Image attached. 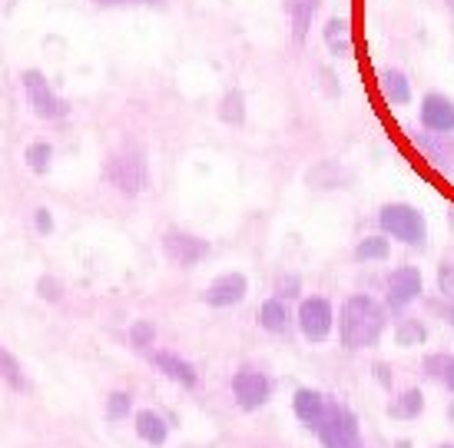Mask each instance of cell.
Instances as JSON below:
<instances>
[{
	"label": "cell",
	"instance_id": "obj_1",
	"mask_svg": "<svg viewBox=\"0 0 454 448\" xmlns=\"http://www.w3.org/2000/svg\"><path fill=\"white\" fill-rule=\"evenodd\" d=\"M385 326H388V316H385V306L375 303L372 295L358 293V295H348L339 309V339L345 349H372L375 342L381 339L385 333Z\"/></svg>",
	"mask_w": 454,
	"mask_h": 448
},
{
	"label": "cell",
	"instance_id": "obj_2",
	"mask_svg": "<svg viewBox=\"0 0 454 448\" xmlns=\"http://www.w3.org/2000/svg\"><path fill=\"white\" fill-rule=\"evenodd\" d=\"M379 226L385 236L404 246H415V249H421L428 240V223L421 216V209H415L411 203H385L379 213Z\"/></svg>",
	"mask_w": 454,
	"mask_h": 448
},
{
	"label": "cell",
	"instance_id": "obj_3",
	"mask_svg": "<svg viewBox=\"0 0 454 448\" xmlns=\"http://www.w3.org/2000/svg\"><path fill=\"white\" fill-rule=\"evenodd\" d=\"M318 438H322L325 448H365L352 409H345L341 402H332V398H328L325 419L318 425Z\"/></svg>",
	"mask_w": 454,
	"mask_h": 448
},
{
	"label": "cell",
	"instance_id": "obj_4",
	"mask_svg": "<svg viewBox=\"0 0 454 448\" xmlns=\"http://www.w3.org/2000/svg\"><path fill=\"white\" fill-rule=\"evenodd\" d=\"M106 177L114 183L120 193H127V196H137V193L146 190V183H150V173H146V163H143V156L139 153H116L110 156V163H106Z\"/></svg>",
	"mask_w": 454,
	"mask_h": 448
},
{
	"label": "cell",
	"instance_id": "obj_5",
	"mask_svg": "<svg viewBox=\"0 0 454 448\" xmlns=\"http://www.w3.org/2000/svg\"><path fill=\"white\" fill-rule=\"evenodd\" d=\"M335 326V309L325 295H309L299 306V329L305 333L309 342H325L328 333Z\"/></svg>",
	"mask_w": 454,
	"mask_h": 448
},
{
	"label": "cell",
	"instance_id": "obj_6",
	"mask_svg": "<svg viewBox=\"0 0 454 448\" xmlns=\"http://www.w3.org/2000/svg\"><path fill=\"white\" fill-rule=\"evenodd\" d=\"M24 90H27V103H30V110L37 116H43V120H60V116H67V103L53 93L51 83L43 80L40 70H27Z\"/></svg>",
	"mask_w": 454,
	"mask_h": 448
},
{
	"label": "cell",
	"instance_id": "obj_7",
	"mask_svg": "<svg viewBox=\"0 0 454 448\" xmlns=\"http://www.w3.org/2000/svg\"><path fill=\"white\" fill-rule=\"evenodd\" d=\"M269 392H272V382H269V375H262V372L242 369L232 375V396L239 402V409L253 412V409H259V405H265V402H269Z\"/></svg>",
	"mask_w": 454,
	"mask_h": 448
},
{
	"label": "cell",
	"instance_id": "obj_8",
	"mask_svg": "<svg viewBox=\"0 0 454 448\" xmlns=\"http://www.w3.org/2000/svg\"><path fill=\"white\" fill-rule=\"evenodd\" d=\"M163 253L176 266H196L200 259L209 256V243L200 240V236H192V232H166Z\"/></svg>",
	"mask_w": 454,
	"mask_h": 448
},
{
	"label": "cell",
	"instance_id": "obj_9",
	"mask_svg": "<svg viewBox=\"0 0 454 448\" xmlns=\"http://www.w3.org/2000/svg\"><path fill=\"white\" fill-rule=\"evenodd\" d=\"M388 306L391 309H404L411 306L418 295H421V289H425V282H421V272H418L415 266H398L391 269L388 276Z\"/></svg>",
	"mask_w": 454,
	"mask_h": 448
},
{
	"label": "cell",
	"instance_id": "obj_10",
	"mask_svg": "<svg viewBox=\"0 0 454 448\" xmlns=\"http://www.w3.org/2000/svg\"><path fill=\"white\" fill-rule=\"evenodd\" d=\"M421 127L428 133H454V100L444 93H428L421 100Z\"/></svg>",
	"mask_w": 454,
	"mask_h": 448
},
{
	"label": "cell",
	"instance_id": "obj_11",
	"mask_svg": "<svg viewBox=\"0 0 454 448\" xmlns=\"http://www.w3.org/2000/svg\"><path fill=\"white\" fill-rule=\"evenodd\" d=\"M415 146L444 173H454V133H418Z\"/></svg>",
	"mask_w": 454,
	"mask_h": 448
},
{
	"label": "cell",
	"instance_id": "obj_12",
	"mask_svg": "<svg viewBox=\"0 0 454 448\" xmlns=\"http://www.w3.org/2000/svg\"><path fill=\"white\" fill-rule=\"evenodd\" d=\"M246 289H249V282H246L242 272H226V276H219V279H213L206 286L202 299H206L209 306H219V309L236 306L242 295H246Z\"/></svg>",
	"mask_w": 454,
	"mask_h": 448
},
{
	"label": "cell",
	"instance_id": "obj_13",
	"mask_svg": "<svg viewBox=\"0 0 454 448\" xmlns=\"http://www.w3.org/2000/svg\"><path fill=\"white\" fill-rule=\"evenodd\" d=\"M325 409H328V398L322 392H316V389H299L292 396V412L299 415V422L316 428V432L318 425H322V419H325Z\"/></svg>",
	"mask_w": 454,
	"mask_h": 448
},
{
	"label": "cell",
	"instance_id": "obj_14",
	"mask_svg": "<svg viewBox=\"0 0 454 448\" xmlns=\"http://www.w3.org/2000/svg\"><path fill=\"white\" fill-rule=\"evenodd\" d=\"M153 365L163 372L166 379H173V382L186 385V389H192V385L200 382L196 369H192L186 358H179L176 352H156V356H153Z\"/></svg>",
	"mask_w": 454,
	"mask_h": 448
},
{
	"label": "cell",
	"instance_id": "obj_15",
	"mask_svg": "<svg viewBox=\"0 0 454 448\" xmlns=\"http://www.w3.org/2000/svg\"><path fill=\"white\" fill-rule=\"evenodd\" d=\"M318 4L322 0H286V11H289L292 20V40L295 43H305L309 30H312V20H316L318 13Z\"/></svg>",
	"mask_w": 454,
	"mask_h": 448
},
{
	"label": "cell",
	"instance_id": "obj_16",
	"mask_svg": "<svg viewBox=\"0 0 454 448\" xmlns=\"http://www.w3.org/2000/svg\"><path fill=\"white\" fill-rule=\"evenodd\" d=\"M381 97L391 103V106H404V103L411 100V83H408V77H404L402 70H395V67H388V70H381Z\"/></svg>",
	"mask_w": 454,
	"mask_h": 448
},
{
	"label": "cell",
	"instance_id": "obj_17",
	"mask_svg": "<svg viewBox=\"0 0 454 448\" xmlns=\"http://www.w3.org/2000/svg\"><path fill=\"white\" fill-rule=\"evenodd\" d=\"M425 412V396H421V389H404L402 396L391 398L388 405V415L391 419H398V422H411Z\"/></svg>",
	"mask_w": 454,
	"mask_h": 448
},
{
	"label": "cell",
	"instance_id": "obj_18",
	"mask_svg": "<svg viewBox=\"0 0 454 448\" xmlns=\"http://www.w3.org/2000/svg\"><path fill=\"white\" fill-rule=\"evenodd\" d=\"M137 436L143 438V442H150V445H163L166 436H169V425H166V419H160L156 412L139 409L137 412Z\"/></svg>",
	"mask_w": 454,
	"mask_h": 448
},
{
	"label": "cell",
	"instance_id": "obj_19",
	"mask_svg": "<svg viewBox=\"0 0 454 448\" xmlns=\"http://www.w3.org/2000/svg\"><path fill=\"white\" fill-rule=\"evenodd\" d=\"M289 309L282 299H265L262 309H259V326H262L265 333H286L289 329Z\"/></svg>",
	"mask_w": 454,
	"mask_h": 448
},
{
	"label": "cell",
	"instance_id": "obj_20",
	"mask_svg": "<svg viewBox=\"0 0 454 448\" xmlns=\"http://www.w3.org/2000/svg\"><path fill=\"white\" fill-rule=\"evenodd\" d=\"M325 47L335 53V57H348V53H352V30H348L345 20L332 17L325 24Z\"/></svg>",
	"mask_w": 454,
	"mask_h": 448
},
{
	"label": "cell",
	"instance_id": "obj_21",
	"mask_svg": "<svg viewBox=\"0 0 454 448\" xmlns=\"http://www.w3.org/2000/svg\"><path fill=\"white\" fill-rule=\"evenodd\" d=\"M425 372H428L431 379H438L448 392H454V356L451 352H431V356L425 358Z\"/></svg>",
	"mask_w": 454,
	"mask_h": 448
},
{
	"label": "cell",
	"instance_id": "obj_22",
	"mask_svg": "<svg viewBox=\"0 0 454 448\" xmlns=\"http://www.w3.org/2000/svg\"><path fill=\"white\" fill-rule=\"evenodd\" d=\"M391 243L388 236H365L362 243L355 246V259L358 263H379V259H388Z\"/></svg>",
	"mask_w": 454,
	"mask_h": 448
},
{
	"label": "cell",
	"instance_id": "obj_23",
	"mask_svg": "<svg viewBox=\"0 0 454 448\" xmlns=\"http://www.w3.org/2000/svg\"><path fill=\"white\" fill-rule=\"evenodd\" d=\"M0 379L11 385V389H17V392L27 389V375H24V369H20V362H17L4 346H0Z\"/></svg>",
	"mask_w": 454,
	"mask_h": 448
},
{
	"label": "cell",
	"instance_id": "obj_24",
	"mask_svg": "<svg viewBox=\"0 0 454 448\" xmlns=\"http://www.w3.org/2000/svg\"><path fill=\"white\" fill-rule=\"evenodd\" d=\"M395 339H398V346H421L425 339H428V329H425V322L418 319H402L398 322V329H395Z\"/></svg>",
	"mask_w": 454,
	"mask_h": 448
},
{
	"label": "cell",
	"instance_id": "obj_25",
	"mask_svg": "<svg viewBox=\"0 0 454 448\" xmlns=\"http://www.w3.org/2000/svg\"><path fill=\"white\" fill-rule=\"evenodd\" d=\"M24 160L34 173H47V167H51V160H53V146L51 143H34V146H27Z\"/></svg>",
	"mask_w": 454,
	"mask_h": 448
},
{
	"label": "cell",
	"instance_id": "obj_26",
	"mask_svg": "<svg viewBox=\"0 0 454 448\" xmlns=\"http://www.w3.org/2000/svg\"><path fill=\"white\" fill-rule=\"evenodd\" d=\"M242 116H246V110H242V93L239 90H232V93H226V100L219 103V120H226V123H242Z\"/></svg>",
	"mask_w": 454,
	"mask_h": 448
},
{
	"label": "cell",
	"instance_id": "obj_27",
	"mask_svg": "<svg viewBox=\"0 0 454 448\" xmlns=\"http://www.w3.org/2000/svg\"><path fill=\"white\" fill-rule=\"evenodd\" d=\"M153 339H156V326L153 322H146V319H139L133 329H129V342L137 349H146V346H153Z\"/></svg>",
	"mask_w": 454,
	"mask_h": 448
},
{
	"label": "cell",
	"instance_id": "obj_28",
	"mask_svg": "<svg viewBox=\"0 0 454 448\" xmlns=\"http://www.w3.org/2000/svg\"><path fill=\"white\" fill-rule=\"evenodd\" d=\"M438 293L448 299V306H454V263L438 266Z\"/></svg>",
	"mask_w": 454,
	"mask_h": 448
},
{
	"label": "cell",
	"instance_id": "obj_29",
	"mask_svg": "<svg viewBox=\"0 0 454 448\" xmlns=\"http://www.w3.org/2000/svg\"><path fill=\"white\" fill-rule=\"evenodd\" d=\"M129 405H133V402H129L127 392H114L110 402H106V415H110V419H123L129 412Z\"/></svg>",
	"mask_w": 454,
	"mask_h": 448
},
{
	"label": "cell",
	"instance_id": "obj_30",
	"mask_svg": "<svg viewBox=\"0 0 454 448\" xmlns=\"http://www.w3.org/2000/svg\"><path fill=\"white\" fill-rule=\"evenodd\" d=\"M299 293H302L299 276H282V279H278V299H295Z\"/></svg>",
	"mask_w": 454,
	"mask_h": 448
},
{
	"label": "cell",
	"instance_id": "obj_31",
	"mask_svg": "<svg viewBox=\"0 0 454 448\" xmlns=\"http://www.w3.org/2000/svg\"><path fill=\"white\" fill-rule=\"evenodd\" d=\"M40 295H43V299H60V286H57L51 276H43V279H40Z\"/></svg>",
	"mask_w": 454,
	"mask_h": 448
},
{
	"label": "cell",
	"instance_id": "obj_32",
	"mask_svg": "<svg viewBox=\"0 0 454 448\" xmlns=\"http://www.w3.org/2000/svg\"><path fill=\"white\" fill-rule=\"evenodd\" d=\"M34 219H37V230L43 232V236H47V232L53 230V216H51V209H37V216H34Z\"/></svg>",
	"mask_w": 454,
	"mask_h": 448
},
{
	"label": "cell",
	"instance_id": "obj_33",
	"mask_svg": "<svg viewBox=\"0 0 454 448\" xmlns=\"http://www.w3.org/2000/svg\"><path fill=\"white\" fill-rule=\"evenodd\" d=\"M100 4H156V0H100Z\"/></svg>",
	"mask_w": 454,
	"mask_h": 448
},
{
	"label": "cell",
	"instance_id": "obj_34",
	"mask_svg": "<svg viewBox=\"0 0 454 448\" xmlns=\"http://www.w3.org/2000/svg\"><path fill=\"white\" fill-rule=\"evenodd\" d=\"M444 319H448V322H451V326H454V306L444 309Z\"/></svg>",
	"mask_w": 454,
	"mask_h": 448
},
{
	"label": "cell",
	"instance_id": "obj_35",
	"mask_svg": "<svg viewBox=\"0 0 454 448\" xmlns=\"http://www.w3.org/2000/svg\"><path fill=\"white\" fill-rule=\"evenodd\" d=\"M444 4H448V7H451V11H454V0H444Z\"/></svg>",
	"mask_w": 454,
	"mask_h": 448
},
{
	"label": "cell",
	"instance_id": "obj_36",
	"mask_svg": "<svg viewBox=\"0 0 454 448\" xmlns=\"http://www.w3.org/2000/svg\"><path fill=\"white\" fill-rule=\"evenodd\" d=\"M442 448H454V445H442Z\"/></svg>",
	"mask_w": 454,
	"mask_h": 448
}]
</instances>
